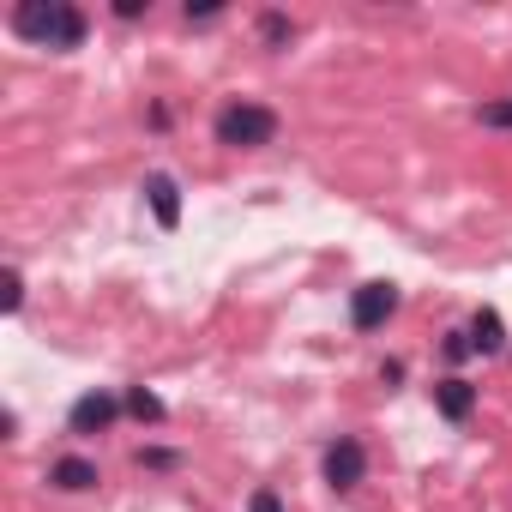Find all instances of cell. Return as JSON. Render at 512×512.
I'll list each match as a JSON object with an SVG mask.
<instances>
[{"label": "cell", "mask_w": 512, "mask_h": 512, "mask_svg": "<svg viewBox=\"0 0 512 512\" xmlns=\"http://www.w3.org/2000/svg\"><path fill=\"white\" fill-rule=\"evenodd\" d=\"M13 37L37 49H79L85 43V13L73 0H19L13 7Z\"/></svg>", "instance_id": "obj_1"}, {"label": "cell", "mask_w": 512, "mask_h": 512, "mask_svg": "<svg viewBox=\"0 0 512 512\" xmlns=\"http://www.w3.org/2000/svg\"><path fill=\"white\" fill-rule=\"evenodd\" d=\"M272 139H278V109L247 103V97H235V103L217 109V145H229V151H260Z\"/></svg>", "instance_id": "obj_2"}, {"label": "cell", "mask_w": 512, "mask_h": 512, "mask_svg": "<svg viewBox=\"0 0 512 512\" xmlns=\"http://www.w3.org/2000/svg\"><path fill=\"white\" fill-rule=\"evenodd\" d=\"M392 314H398V284H386V278H374L350 296V326L356 332H380Z\"/></svg>", "instance_id": "obj_3"}, {"label": "cell", "mask_w": 512, "mask_h": 512, "mask_svg": "<svg viewBox=\"0 0 512 512\" xmlns=\"http://www.w3.org/2000/svg\"><path fill=\"white\" fill-rule=\"evenodd\" d=\"M362 476H368V452H362V440H356V434H338V440L326 446V482H332L338 494H350Z\"/></svg>", "instance_id": "obj_4"}, {"label": "cell", "mask_w": 512, "mask_h": 512, "mask_svg": "<svg viewBox=\"0 0 512 512\" xmlns=\"http://www.w3.org/2000/svg\"><path fill=\"white\" fill-rule=\"evenodd\" d=\"M121 410H127V404H121L115 392H85V398H73L67 428H73V434H103V428H115Z\"/></svg>", "instance_id": "obj_5"}, {"label": "cell", "mask_w": 512, "mask_h": 512, "mask_svg": "<svg viewBox=\"0 0 512 512\" xmlns=\"http://www.w3.org/2000/svg\"><path fill=\"white\" fill-rule=\"evenodd\" d=\"M145 205H151V217H157L163 229H175V223H181V187H175V175L151 169V175H145Z\"/></svg>", "instance_id": "obj_6"}, {"label": "cell", "mask_w": 512, "mask_h": 512, "mask_svg": "<svg viewBox=\"0 0 512 512\" xmlns=\"http://www.w3.org/2000/svg\"><path fill=\"white\" fill-rule=\"evenodd\" d=\"M434 410H440L446 422H470V410H476V386L458 380V374H446V380L434 386Z\"/></svg>", "instance_id": "obj_7"}, {"label": "cell", "mask_w": 512, "mask_h": 512, "mask_svg": "<svg viewBox=\"0 0 512 512\" xmlns=\"http://www.w3.org/2000/svg\"><path fill=\"white\" fill-rule=\"evenodd\" d=\"M49 482H55L61 494H85V488H97V464H91V458H55V464H49Z\"/></svg>", "instance_id": "obj_8"}, {"label": "cell", "mask_w": 512, "mask_h": 512, "mask_svg": "<svg viewBox=\"0 0 512 512\" xmlns=\"http://www.w3.org/2000/svg\"><path fill=\"white\" fill-rule=\"evenodd\" d=\"M500 344H506L500 314H494V308H476V320H470V350H476V356H494Z\"/></svg>", "instance_id": "obj_9"}, {"label": "cell", "mask_w": 512, "mask_h": 512, "mask_svg": "<svg viewBox=\"0 0 512 512\" xmlns=\"http://www.w3.org/2000/svg\"><path fill=\"white\" fill-rule=\"evenodd\" d=\"M121 404H127V416H133V422H163V416H169V410H163V398H157L151 386H127V398H121Z\"/></svg>", "instance_id": "obj_10"}, {"label": "cell", "mask_w": 512, "mask_h": 512, "mask_svg": "<svg viewBox=\"0 0 512 512\" xmlns=\"http://www.w3.org/2000/svg\"><path fill=\"white\" fill-rule=\"evenodd\" d=\"M260 37H266V49H290L296 19H290V13H260Z\"/></svg>", "instance_id": "obj_11"}, {"label": "cell", "mask_w": 512, "mask_h": 512, "mask_svg": "<svg viewBox=\"0 0 512 512\" xmlns=\"http://www.w3.org/2000/svg\"><path fill=\"white\" fill-rule=\"evenodd\" d=\"M139 464H145V470H175V464H181V452H169V446H145V452H139Z\"/></svg>", "instance_id": "obj_12"}, {"label": "cell", "mask_w": 512, "mask_h": 512, "mask_svg": "<svg viewBox=\"0 0 512 512\" xmlns=\"http://www.w3.org/2000/svg\"><path fill=\"white\" fill-rule=\"evenodd\" d=\"M476 121H482V127H506V133H512V103H482V109H476Z\"/></svg>", "instance_id": "obj_13"}, {"label": "cell", "mask_w": 512, "mask_h": 512, "mask_svg": "<svg viewBox=\"0 0 512 512\" xmlns=\"http://www.w3.org/2000/svg\"><path fill=\"white\" fill-rule=\"evenodd\" d=\"M247 512H284L278 488H253V494H247Z\"/></svg>", "instance_id": "obj_14"}, {"label": "cell", "mask_w": 512, "mask_h": 512, "mask_svg": "<svg viewBox=\"0 0 512 512\" xmlns=\"http://www.w3.org/2000/svg\"><path fill=\"white\" fill-rule=\"evenodd\" d=\"M0 308H7V314L25 308V278H19V272H7V296H0Z\"/></svg>", "instance_id": "obj_15"}, {"label": "cell", "mask_w": 512, "mask_h": 512, "mask_svg": "<svg viewBox=\"0 0 512 512\" xmlns=\"http://www.w3.org/2000/svg\"><path fill=\"white\" fill-rule=\"evenodd\" d=\"M211 19H223V7H217V0H199V7L187 0V25H211Z\"/></svg>", "instance_id": "obj_16"}, {"label": "cell", "mask_w": 512, "mask_h": 512, "mask_svg": "<svg viewBox=\"0 0 512 512\" xmlns=\"http://www.w3.org/2000/svg\"><path fill=\"white\" fill-rule=\"evenodd\" d=\"M464 356H476V350H470V332H452V338H446V362H464Z\"/></svg>", "instance_id": "obj_17"}, {"label": "cell", "mask_w": 512, "mask_h": 512, "mask_svg": "<svg viewBox=\"0 0 512 512\" xmlns=\"http://www.w3.org/2000/svg\"><path fill=\"white\" fill-rule=\"evenodd\" d=\"M151 7V0H115V19H139Z\"/></svg>", "instance_id": "obj_18"}]
</instances>
